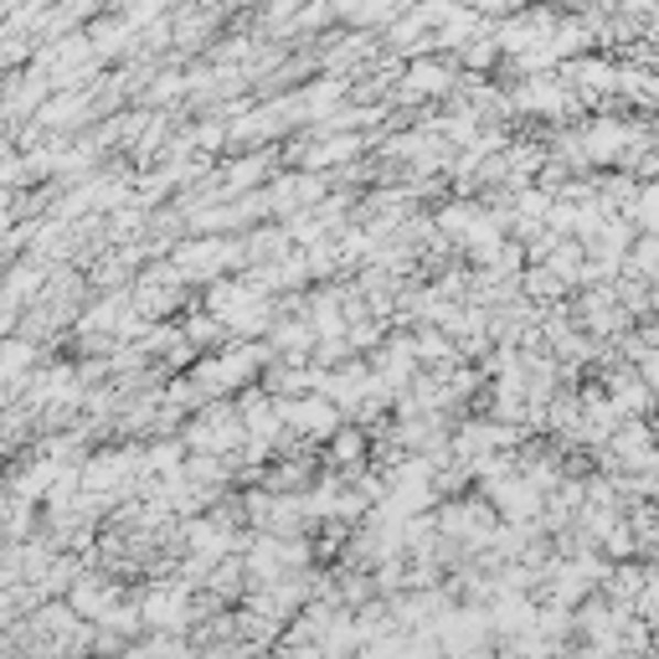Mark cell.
<instances>
[{
    "label": "cell",
    "instance_id": "6da1fadb",
    "mask_svg": "<svg viewBox=\"0 0 659 659\" xmlns=\"http://www.w3.org/2000/svg\"><path fill=\"white\" fill-rule=\"evenodd\" d=\"M628 144V129L624 125H597L593 134H587V155H597V160H613L618 150Z\"/></svg>",
    "mask_w": 659,
    "mask_h": 659
}]
</instances>
